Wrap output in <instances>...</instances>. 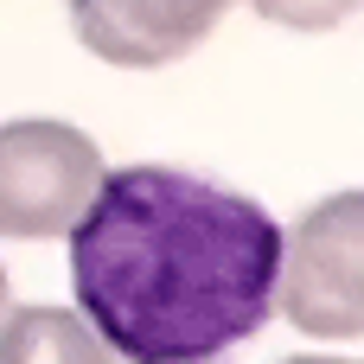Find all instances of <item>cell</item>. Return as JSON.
<instances>
[{"label": "cell", "instance_id": "6da1fadb", "mask_svg": "<svg viewBox=\"0 0 364 364\" xmlns=\"http://www.w3.org/2000/svg\"><path fill=\"white\" fill-rule=\"evenodd\" d=\"M70 237L77 320L128 364H205L275 314L282 224L186 166H115Z\"/></svg>", "mask_w": 364, "mask_h": 364}, {"label": "cell", "instance_id": "7a4b0ae2", "mask_svg": "<svg viewBox=\"0 0 364 364\" xmlns=\"http://www.w3.org/2000/svg\"><path fill=\"white\" fill-rule=\"evenodd\" d=\"M102 179V154L83 128L26 115L0 122V237H64Z\"/></svg>", "mask_w": 364, "mask_h": 364}, {"label": "cell", "instance_id": "3957f363", "mask_svg": "<svg viewBox=\"0 0 364 364\" xmlns=\"http://www.w3.org/2000/svg\"><path fill=\"white\" fill-rule=\"evenodd\" d=\"M358 243H364V198L358 192H333L294 230H282L275 301H282V314L301 333H314V339H358L364 333Z\"/></svg>", "mask_w": 364, "mask_h": 364}, {"label": "cell", "instance_id": "277c9868", "mask_svg": "<svg viewBox=\"0 0 364 364\" xmlns=\"http://www.w3.org/2000/svg\"><path fill=\"white\" fill-rule=\"evenodd\" d=\"M230 0H70L83 51L122 70H160L211 38Z\"/></svg>", "mask_w": 364, "mask_h": 364}, {"label": "cell", "instance_id": "5b68a950", "mask_svg": "<svg viewBox=\"0 0 364 364\" xmlns=\"http://www.w3.org/2000/svg\"><path fill=\"white\" fill-rule=\"evenodd\" d=\"M19 364H128L64 307H19ZM224 364V358H205Z\"/></svg>", "mask_w": 364, "mask_h": 364}, {"label": "cell", "instance_id": "8992f818", "mask_svg": "<svg viewBox=\"0 0 364 364\" xmlns=\"http://www.w3.org/2000/svg\"><path fill=\"white\" fill-rule=\"evenodd\" d=\"M352 6H358V0H256L262 19L294 26V32H326V26H339Z\"/></svg>", "mask_w": 364, "mask_h": 364}, {"label": "cell", "instance_id": "52a82bcc", "mask_svg": "<svg viewBox=\"0 0 364 364\" xmlns=\"http://www.w3.org/2000/svg\"><path fill=\"white\" fill-rule=\"evenodd\" d=\"M0 364H19V307H13L6 269H0Z\"/></svg>", "mask_w": 364, "mask_h": 364}, {"label": "cell", "instance_id": "ba28073f", "mask_svg": "<svg viewBox=\"0 0 364 364\" xmlns=\"http://www.w3.org/2000/svg\"><path fill=\"white\" fill-rule=\"evenodd\" d=\"M288 364H352V358H288Z\"/></svg>", "mask_w": 364, "mask_h": 364}]
</instances>
